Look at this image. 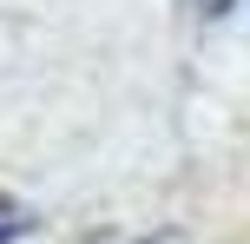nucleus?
<instances>
[{"mask_svg":"<svg viewBox=\"0 0 250 244\" xmlns=\"http://www.w3.org/2000/svg\"><path fill=\"white\" fill-rule=\"evenodd\" d=\"M198 20H230V13H250V0H185Z\"/></svg>","mask_w":250,"mask_h":244,"instance_id":"2","label":"nucleus"},{"mask_svg":"<svg viewBox=\"0 0 250 244\" xmlns=\"http://www.w3.org/2000/svg\"><path fill=\"white\" fill-rule=\"evenodd\" d=\"M26 231H33V211H26L20 198L0 192V244H13V238H26Z\"/></svg>","mask_w":250,"mask_h":244,"instance_id":"1","label":"nucleus"}]
</instances>
